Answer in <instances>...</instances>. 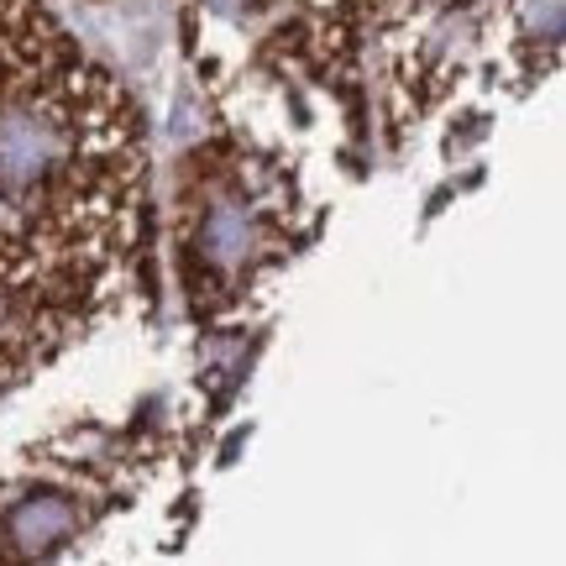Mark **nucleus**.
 Returning <instances> with one entry per match:
<instances>
[{
    "mask_svg": "<svg viewBox=\"0 0 566 566\" xmlns=\"http://www.w3.org/2000/svg\"><path fill=\"white\" fill-rule=\"evenodd\" d=\"M205 252L216 258L221 268H237L252 252V221H247V210L237 205H221L210 221H205Z\"/></svg>",
    "mask_w": 566,
    "mask_h": 566,
    "instance_id": "obj_3",
    "label": "nucleus"
},
{
    "mask_svg": "<svg viewBox=\"0 0 566 566\" xmlns=\"http://www.w3.org/2000/svg\"><path fill=\"white\" fill-rule=\"evenodd\" d=\"M59 158V132L32 116V111H6L0 116V179L6 184H32Z\"/></svg>",
    "mask_w": 566,
    "mask_h": 566,
    "instance_id": "obj_1",
    "label": "nucleus"
},
{
    "mask_svg": "<svg viewBox=\"0 0 566 566\" xmlns=\"http://www.w3.org/2000/svg\"><path fill=\"white\" fill-rule=\"evenodd\" d=\"M525 27L530 32H546V38H562V0H530Z\"/></svg>",
    "mask_w": 566,
    "mask_h": 566,
    "instance_id": "obj_4",
    "label": "nucleus"
},
{
    "mask_svg": "<svg viewBox=\"0 0 566 566\" xmlns=\"http://www.w3.org/2000/svg\"><path fill=\"white\" fill-rule=\"evenodd\" d=\"M69 530H74V509L63 504V499H32V504H21L11 514V541L21 551H48Z\"/></svg>",
    "mask_w": 566,
    "mask_h": 566,
    "instance_id": "obj_2",
    "label": "nucleus"
},
{
    "mask_svg": "<svg viewBox=\"0 0 566 566\" xmlns=\"http://www.w3.org/2000/svg\"><path fill=\"white\" fill-rule=\"evenodd\" d=\"M0 315H6V304H0Z\"/></svg>",
    "mask_w": 566,
    "mask_h": 566,
    "instance_id": "obj_5",
    "label": "nucleus"
}]
</instances>
